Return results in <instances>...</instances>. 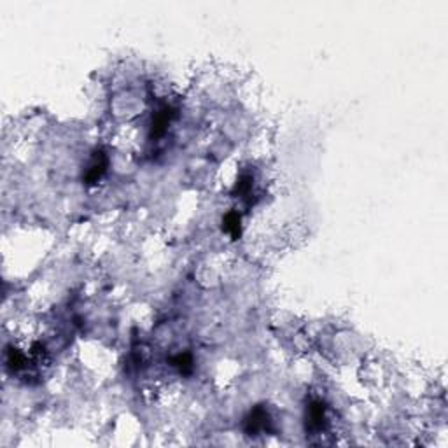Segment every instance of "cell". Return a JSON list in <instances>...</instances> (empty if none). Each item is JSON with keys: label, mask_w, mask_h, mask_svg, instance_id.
Here are the masks:
<instances>
[{"label": "cell", "mask_w": 448, "mask_h": 448, "mask_svg": "<svg viewBox=\"0 0 448 448\" xmlns=\"http://www.w3.org/2000/svg\"><path fill=\"white\" fill-rule=\"evenodd\" d=\"M233 194H235L236 198H240L242 202H245V204L251 205L252 198H254V194H256L254 175L247 174V172L240 175L239 181H236L235 184V187H233Z\"/></svg>", "instance_id": "5"}, {"label": "cell", "mask_w": 448, "mask_h": 448, "mask_svg": "<svg viewBox=\"0 0 448 448\" xmlns=\"http://www.w3.org/2000/svg\"><path fill=\"white\" fill-rule=\"evenodd\" d=\"M175 118H177V110L172 105L165 103L160 109H156V113L152 114L151 126H149V139H151V142H158L160 139L167 135L168 128H170Z\"/></svg>", "instance_id": "3"}, {"label": "cell", "mask_w": 448, "mask_h": 448, "mask_svg": "<svg viewBox=\"0 0 448 448\" xmlns=\"http://www.w3.org/2000/svg\"><path fill=\"white\" fill-rule=\"evenodd\" d=\"M275 431L274 419H271L270 412L263 405H258L245 415L244 419V432L251 438L263 434H271Z\"/></svg>", "instance_id": "1"}, {"label": "cell", "mask_w": 448, "mask_h": 448, "mask_svg": "<svg viewBox=\"0 0 448 448\" xmlns=\"http://www.w3.org/2000/svg\"><path fill=\"white\" fill-rule=\"evenodd\" d=\"M329 427V417H328V407L324 401L312 400L306 405L305 410V431L306 434L319 436L326 432Z\"/></svg>", "instance_id": "2"}, {"label": "cell", "mask_w": 448, "mask_h": 448, "mask_svg": "<svg viewBox=\"0 0 448 448\" xmlns=\"http://www.w3.org/2000/svg\"><path fill=\"white\" fill-rule=\"evenodd\" d=\"M107 167H109V158H107L105 152L102 149H97V151L91 155L90 162L86 165V170H84L83 181L88 186H95L102 181V177L105 175Z\"/></svg>", "instance_id": "4"}, {"label": "cell", "mask_w": 448, "mask_h": 448, "mask_svg": "<svg viewBox=\"0 0 448 448\" xmlns=\"http://www.w3.org/2000/svg\"><path fill=\"white\" fill-rule=\"evenodd\" d=\"M223 231L231 240H240V236H242V216L236 210H229L223 217Z\"/></svg>", "instance_id": "6"}, {"label": "cell", "mask_w": 448, "mask_h": 448, "mask_svg": "<svg viewBox=\"0 0 448 448\" xmlns=\"http://www.w3.org/2000/svg\"><path fill=\"white\" fill-rule=\"evenodd\" d=\"M170 365L175 368L181 375H189L193 373L194 370V361H193V355L189 352H181V354L174 355L170 359Z\"/></svg>", "instance_id": "7"}]
</instances>
